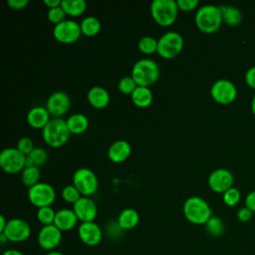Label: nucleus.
Instances as JSON below:
<instances>
[{"label":"nucleus","mask_w":255,"mask_h":255,"mask_svg":"<svg viewBox=\"0 0 255 255\" xmlns=\"http://www.w3.org/2000/svg\"><path fill=\"white\" fill-rule=\"evenodd\" d=\"M131 152L130 144L124 139H119L113 142L108 150L109 159L115 163L126 161Z\"/></svg>","instance_id":"obj_18"},{"label":"nucleus","mask_w":255,"mask_h":255,"mask_svg":"<svg viewBox=\"0 0 255 255\" xmlns=\"http://www.w3.org/2000/svg\"><path fill=\"white\" fill-rule=\"evenodd\" d=\"M138 49L141 53L149 55L157 51V40L150 36H144L138 41Z\"/></svg>","instance_id":"obj_31"},{"label":"nucleus","mask_w":255,"mask_h":255,"mask_svg":"<svg viewBox=\"0 0 255 255\" xmlns=\"http://www.w3.org/2000/svg\"><path fill=\"white\" fill-rule=\"evenodd\" d=\"M50 114L44 107H34L27 114L28 125L33 128H44L50 122Z\"/></svg>","instance_id":"obj_20"},{"label":"nucleus","mask_w":255,"mask_h":255,"mask_svg":"<svg viewBox=\"0 0 255 255\" xmlns=\"http://www.w3.org/2000/svg\"><path fill=\"white\" fill-rule=\"evenodd\" d=\"M183 49V38L175 31L164 33L157 40V54L166 60L174 59Z\"/></svg>","instance_id":"obj_6"},{"label":"nucleus","mask_w":255,"mask_h":255,"mask_svg":"<svg viewBox=\"0 0 255 255\" xmlns=\"http://www.w3.org/2000/svg\"><path fill=\"white\" fill-rule=\"evenodd\" d=\"M44 4L49 8H55L59 7L62 4V0H44Z\"/></svg>","instance_id":"obj_44"},{"label":"nucleus","mask_w":255,"mask_h":255,"mask_svg":"<svg viewBox=\"0 0 255 255\" xmlns=\"http://www.w3.org/2000/svg\"><path fill=\"white\" fill-rule=\"evenodd\" d=\"M252 215H253V212L246 206L239 208L237 211V218L241 222L249 221L252 218Z\"/></svg>","instance_id":"obj_40"},{"label":"nucleus","mask_w":255,"mask_h":255,"mask_svg":"<svg viewBox=\"0 0 255 255\" xmlns=\"http://www.w3.org/2000/svg\"><path fill=\"white\" fill-rule=\"evenodd\" d=\"M123 229L120 227L118 221H111L106 226V234L112 239L119 238L123 233Z\"/></svg>","instance_id":"obj_38"},{"label":"nucleus","mask_w":255,"mask_h":255,"mask_svg":"<svg viewBox=\"0 0 255 255\" xmlns=\"http://www.w3.org/2000/svg\"><path fill=\"white\" fill-rule=\"evenodd\" d=\"M16 148L22 152L25 155H28L35 147H34V142L32 140V138L28 137V136H23L21 137L18 142H17V146Z\"/></svg>","instance_id":"obj_37"},{"label":"nucleus","mask_w":255,"mask_h":255,"mask_svg":"<svg viewBox=\"0 0 255 255\" xmlns=\"http://www.w3.org/2000/svg\"><path fill=\"white\" fill-rule=\"evenodd\" d=\"M137 85L134 82V80L130 77H124L120 80L118 88L120 90V92H122L125 95H131L133 93V91L136 89Z\"/></svg>","instance_id":"obj_35"},{"label":"nucleus","mask_w":255,"mask_h":255,"mask_svg":"<svg viewBox=\"0 0 255 255\" xmlns=\"http://www.w3.org/2000/svg\"><path fill=\"white\" fill-rule=\"evenodd\" d=\"M79 219L73 209L62 208L56 211L54 225L57 226L62 232L70 231L76 227Z\"/></svg>","instance_id":"obj_19"},{"label":"nucleus","mask_w":255,"mask_h":255,"mask_svg":"<svg viewBox=\"0 0 255 255\" xmlns=\"http://www.w3.org/2000/svg\"><path fill=\"white\" fill-rule=\"evenodd\" d=\"M28 199L38 208L51 206L56 199V191L51 184L39 182L29 188Z\"/></svg>","instance_id":"obj_8"},{"label":"nucleus","mask_w":255,"mask_h":255,"mask_svg":"<svg viewBox=\"0 0 255 255\" xmlns=\"http://www.w3.org/2000/svg\"><path fill=\"white\" fill-rule=\"evenodd\" d=\"M82 35L80 24L74 20H65L53 29L54 38L63 44H72L80 39Z\"/></svg>","instance_id":"obj_11"},{"label":"nucleus","mask_w":255,"mask_h":255,"mask_svg":"<svg viewBox=\"0 0 255 255\" xmlns=\"http://www.w3.org/2000/svg\"><path fill=\"white\" fill-rule=\"evenodd\" d=\"M117 221L124 231L130 230L138 224L139 215L138 212L133 208H125L120 212Z\"/></svg>","instance_id":"obj_22"},{"label":"nucleus","mask_w":255,"mask_h":255,"mask_svg":"<svg viewBox=\"0 0 255 255\" xmlns=\"http://www.w3.org/2000/svg\"><path fill=\"white\" fill-rule=\"evenodd\" d=\"M82 194L80 193V191L77 189V187L73 184L70 185H66L63 189H62V197L63 199L68 202V203H72L73 205L82 197Z\"/></svg>","instance_id":"obj_32"},{"label":"nucleus","mask_w":255,"mask_h":255,"mask_svg":"<svg viewBox=\"0 0 255 255\" xmlns=\"http://www.w3.org/2000/svg\"><path fill=\"white\" fill-rule=\"evenodd\" d=\"M183 215L192 224L205 225L212 216V210L202 197L191 196L183 203Z\"/></svg>","instance_id":"obj_1"},{"label":"nucleus","mask_w":255,"mask_h":255,"mask_svg":"<svg viewBox=\"0 0 255 255\" xmlns=\"http://www.w3.org/2000/svg\"><path fill=\"white\" fill-rule=\"evenodd\" d=\"M29 4L28 0H8L7 5L13 10H22Z\"/></svg>","instance_id":"obj_42"},{"label":"nucleus","mask_w":255,"mask_h":255,"mask_svg":"<svg viewBox=\"0 0 255 255\" xmlns=\"http://www.w3.org/2000/svg\"><path fill=\"white\" fill-rule=\"evenodd\" d=\"M210 95L216 103L228 105L236 99L237 88L230 80L219 79L212 84L210 88Z\"/></svg>","instance_id":"obj_10"},{"label":"nucleus","mask_w":255,"mask_h":255,"mask_svg":"<svg viewBox=\"0 0 255 255\" xmlns=\"http://www.w3.org/2000/svg\"><path fill=\"white\" fill-rule=\"evenodd\" d=\"M26 155L16 147H7L0 152V166L7 173L22 172L25 168Z\"/></svg>","instance_id":"obj_9"},{"label":"nucleus","mask_w":255,"mask_h":255,"mask_svg":"<svg viewBox=\"0 0 255 255\" xmlns=\"http://www.w3.org/2000/svg\"><path fill=\"white\" fill-rule=\"evenodd\" d=\"M61 7L67 15L78 17L86 11L87 3L85 0H62Z\"/></svg>","instance_id":"obj_26"},{"label":"nucleus","mask_w":255,"mask_h":255,"mask_svg":"<svg viewBox=\"0 0 255 255\" xmlns=\"http://www.w3.org/2000/svg\"><path fill=\"white\" fill-rule=\"evenodd\" d=\"M62 241V231L54 224L42 226L37 235L39 246L50 252L56 250Z\"/></svg>","instance_id":"obj_13"},{"label":"nucleus","mask_w":255,"mask_h":255,"mask_svg":"<svg viewBox=\"0 0 255 255\" xmlns=\"http://www.w3.org/2000/svg\"><path fill=\"white\" fill-rule=\"evenodd\" d=\"M73 184L83 196L95 194L99 187V180L93 170L88 167H81L74 172Z\"/></svg>","instance_id":"obj_7"},{"label":"nucleus","mask_w":255,"mask_h":255,"mask_svg":"<svg viewBox=\"0 0 255 255\" xmlns=\"http://www.w3.org/2000/svg\"><path fill=\"white\" fill-rule=\"evenodd\" d=\"M222 20L228 26H237L241 23L243 15L239 8L232 5H221L219 6Z\"/></svg>","instance_id":"obj_24"},{"label":"nucleus","mask_w":255,"mask_h":255,"mask_svg":"<svg viewBox=\"0 0 255 255\" xmlns=\"http://www.w3.org/2000/svg\"><path fill=\"white\" fill-rule=\"evenodd\" d=\"M131 78L137 86L149 87L158 80L159 67L153 60H138L131 69Z\"/></svg>","instance_id":"obj_4"},{"label":"nucleus","mask_w":255,"mask_h":255,"mask_svg":"<svg viewBox=\"0 0 255 255\" xmlns=\"http://www.w3.org/2000/svg\"><path fill=\"white\" fill-rule=\"evenodd\" d=\"M67 126L71 133L80 134L89 128V120L83 114H73L67 120Z\"/></svg>","instance_id":"obj_25"},{"label":"nucleus","mask_w":255,"mask_h":255,"mask_svg":"<svg viewBox=\"0 0 255 255\" xmlns=\"http://www.w3.org/2000/svg\"><path fill=\"white\" fill-rule=\"evenodd\" d=\"M8 220H6V218L4 217V215L0 216V233H2L4 231V229L6 228Z\"/></svg>","instance_id":"obj_46"},{"label":"nucleus","mask_w":255,"mask_h":255,"mask_svg":"<svg viewBox=\"0 0 255 255\" xmlns=\"http://www.w3.org/2000/svg\"><path fill=\"white\" fill-rule=\"evenodd\" d=\"M196 27L205 34H212L216 32L223 20L219 6L212 4L203 5L196 11L194 18Z\"/></svg>","instance_id":"obj_2"},{"label":"nucleus","mask_w":255,"mask_h":255,"mask_svg":"<svg viewBox=\"0 0 255 255\" xmlns=\"http://www.w3.org/2000/svg\"><path fill=\"white\" fill-rule=\"evenodd\" d=\"M36 216H37L38 221L43 226L51 225V224H54L55 216H56V211L51 206L41 207V208H38Z\"/></svg>","instance_id":"obj_30"},{"label":"nucleus","mask_w":255,"mask_h":255,"mask_svg":"<svg viewBox=\"0 0 255 255\" xmlns=\"http://www.w3.org/2000/svg\"><path fill=\"white\" fill-rule=\"evenodd\" d=\"M6 241H8V240H7V238L4 236V234L0 233V242H1L2 244H4Z\"/></svg>","instance_id":"obj_49"},{"label":"nucleus","mask_w":255,"mask_h":255,"mask_svg":"<svg viewBox=\"0 0 255 255\" xmlns=\"http://www.w3.org/2000/svg\"><path fill=\"white\" fill-rule=\"evenodd\" d=\"M2 234H4L8 241L13 243H20L30 237L31 227L24 219L11 218L8 220L6 228Z\"/></svg>","instance_id":"obj_12"},{"label":"nucleus","mask_w":255,"mask_h":255,"mask_svg":"<svg viewBox=\"0 0 255 255\" xmlns=\"http://www.w3.org/2000/svg\"><path fill=\"white\" fill-rule=\"evenodd\" d=\"M73 210L81 222L94 221L98 214V207L96 202L88 196H82L73 205Z\"/></svg>","instance_id":"obj_17"},{"label":"nucleus","mask_w":255,"mask_h":255,"mask_svg":"<svg viewBox=\"0 0 255 255\" xmlns=\"http://www.w3.org/2000/svg\"><path fill=\"white\" fill-rule=\"evenodd\" d=\"M28 156L32 159L33 164L36 166L43 165L47 162L48 160V153L47 151L42 148V147H35L29 154Z\"/></svg>","instance_id":"obj_34"},{"label":"nucleus","mask_w":255,"mask_h":255,"mask_svg":"<svg viewBox=\"0 0 255 255\" xmlns=\"http://www.w3.org/2000/svg\"><path fill=\"white\" fill-rule=\"evenodd\" d=\"M2 255H24L23 252H21L20 250H17V249H7L5 250Z\"/></svg>","instance_id":"obj_45"},{"label":"nucleus","mask_w":255,"mask_h":255,"mask_svg":"<svg viewBox=\"0 0 255 255\" xmlns=\"http://www.w3.org/2000/svg\"><path fill=\"white\" fill-rule=\"evenodd\" d=\"M82 34L88 37L96 36L101 30V22L94 16L85 17L80 23Z\"/></svg>","instance_id":"obj_27"},{"label":"nucleus","mask_w":255,"mask_h":255,"mask_svg":"<svg viewBox=\"0 0 255 255\" xmlns=\"http://www.w3.org/2000/svg\"><path fill=\"white\" fill-rule=\"evenodd\" d=\"M178 6L174 0H153L150 4V13L153 20L162 27L172 25L178 14Z\"/></svg>","instance_id":"obj_5"},{"label":"nucleus","mask_w":255,"mask_h":255,"mask_svg":"<svg viewBox=\"0 0 255 255\" xmlns=\"http://www.w3.org/2000/svg\"><path fill=\"white\" fill-rule=\"evenodd\" d=\"M132 103L137 108H147L152 103V92L148 87H141L137 86L136 89L133 91V93L130 95Z\"/></svg>","instance_id":"obj_23"},{"label":"nucleus","mask_w":255,"mask_h":255,"mask_svg":"<svg viewBox=\"0 0 255 255\" xmlns=\"http://www.w3.org/2000/svg\"><path fill=\"white\" fill-rule=\"evenodd\" d=\"M251 110H252V113L255 115V94L251 100Z\"/></svg>","instance_id":"obj_48"},{"label":"nucleus","mask_w":255,"mask_h":255,"mask_svg":"<svg viewBox=\"0 0 255 255\" xmlns=\"http://www.w3.org/2000/svg\"><path fill=\"white\" fill-rule=\"evenodd\" d=\"M40 176H41L40 168H39V166H36V165L25 167L21 173L22 182L29 188L34 186L35 184L39 183Z\"/></svg>","instance_id":"obj_28"},{"label":"nucleus","mask_w":255,"mask_h":255,"mask_svg":"<svg viewBox=\"0 0 255 255\" xmlns=\"http://www.w3.org/2000/svg\"><path fill=\"white\" fill-rule=\"evenodd\" d=\"M66 16H67V14L65 13V11L63 10V8L61 6L55 7V8H51V9L48 10V13H47L48 20L51 23L55 24V25L65 21L66 20L65 19Z\"/></svg>","instance_id":"obj_36"},{"label":"nucleus","mask_w":255,"mask_h":255,"mask_svg":"<svg viewBox=\"0 0 255 255\" xmlns=\"http://www.w3.org/2000/svg\"><path fill=\"white\" fill-rule=\"evenodd\" d=\"M70 130L67 126V121L62 118L51 119L46 127L42 129L44 141L51 147L63 146L70 137Z\"/></svg>","instance_id":"obj_3"},{"label":"nucleus","mask_w":255,"mask_h":255,"mask_svg":"<svg viewBox=\"0 0 255 255\" xmlns=\"http://www.w3.org/2000/svg\"><path fill=\"white\" fill-rule=\"evenodd\" d=\"M245 82L246 84L255 90V65L251 66L245 73Z\"/></svg>","instance_id":"obj_41"},{"label":"nucleus","mask_w":255,"mask_h":255,"mask_svg":"<svg viewBox=\"0 0 255 255\" xmlns=\"http://www.w3.org/2000/svg\"><path fill=\"white\" fill-rule=\"evenodd\" d=\"M205 230L210 236L219 237L224 233L225 225L220 217L212 215L205 223Z\"/></svg>","instance_id":"obj_29"},{"label":"nucleus","mask_w":255,"mask_h":255,"mask_svg":"<svg viewBox=\"0 0 255 255\" xmlns=\"http://www.w3.org/2000/svg\"><path fill=\"white\" fill-rule=\"evenodd\" d=\"M245 206L252 212H255V190L250 191L245 197Z\"/></svg>","instance_id":"obj_43"},{"label":"nucleus","mask_w":255,"mask_h":255,"mask_svg":"<svg viewBox=\"0 0 255 255\" xmlns=\"http://www.w3.org/2000/svg\"><path fill=\"white\" fill-rule=\"evenodd\" d=\"M103 234L102 228L95 221L82 222L78 228L80 240L90 247L99 245L103 239Z\"/></svg>","instance_id":"obj_16"},{"label":"nucleus","mask_w":255,"mask_h":255,"mask_svg":"<svg viewBox=\"0 0 255 255\" xmlns=\"http://www.w3.org/2000/svg\"><path fill=\"white\" fill-rule=\"evenodd\" d=\"M71 106V99L65 92H55L51 94L46 102V109L54 118H61L65 115Z\"/></svg>","instance_id":"obj_15"},{"label":"nucleus","mask_w":255,"mask_h":255,"mask_svg":"<svg viewBox=\"0 0 255 255\" xmlns=\"http://www.w3.org/2000/svg\"><path fill=\"white\" fill-rule=\"evenodd\" d=\"M45 255H65L64 253L60 252V251H57V250H54V251H50V252H47Z\"/></svg>","instance_id":"obj_47"},{"label":"nucleus","mask_w":255,"mask_h":255,"mask_svg":"<svg viewBox=\"0 0 255 255\" xmlns=\"http://www.w3.org/2000/svg\"><path fill=\"white\" fill-rule=\"evenodd\" d=\"M234 181L233 174L230 170L224 167H219L214 169L207 179L208 186L210 189L216 193H224L227 189L232 187Z\"/></svg>","instance_id":"obj_14"},{"label":"nucleus","mask_w":255,"mask_h":255,"mask_svg":"<svg viewBox=\"0 0 255 255\" xmlns=\"http://www.w3.org/2000/svg\"><path fill=\"white\" fill-rule=\"evenodd\" d=\"M88 102L96 109H104L110 103V95L108 91L100 86L92 87L87 95Z\"/></svg>","instance_id":"obj_21"},{"label":"nucleus","mask_w":255,"mask_h":255,"mask_svg":"<svg viewBox=\"0 0 255 255\" xmlns=\"http://www.w3.org/2000/svg\"><path fill=\"white\" fill-rule=\"evenodd\" d=\"M223 201L227 206H235L241 199V192L237 187H230L223 193Z\"/></svg>","instance_id":"obj_33"},{"label":"nucleus","mask_w":255,"mask_h":255,"mask_svg":"<svg viewBox=\"0 0 255 255\" xmlns=\"http://www.w3.org/2000/svg\"><path fill=\"white\" fill-rule=\"evenodd\" d=\"M176 3L178 6V9L182 11L194 10L198 5L197 0H177Z\"/></svg>","instance_id":"obj_39"}]
</instances>
